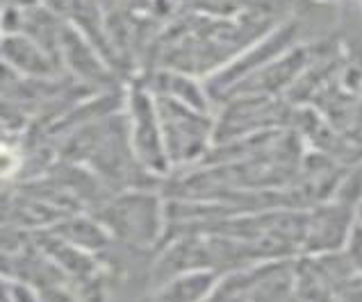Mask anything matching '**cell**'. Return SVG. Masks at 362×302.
I'll return each instance as SVG.
<instances>
[{"label":"cell","instance_id":"obj_3","mask_svg":"<svg viewBox=\"0 0 362 302\" xmlns=\"http://www.w3.org/2000/svg\"><path fill=\"white\" fill-rule=\"evenodd\" d=\"M39 298L41 302H82L78 296L69 294V291L55 286H46V289H39Z\"/></svg>","mask_w":362,"mask_h":302},{"label":"cell","instance_id":"obj_5","mask_svg":"<svg viewBox=\"0 0 362 302\" xmlns=\"http://www.w3.org/2000/svg\"><path fill=\"white\" fill-rule=\"evenodd\" d=\"M12 289H14V284L9 282L3 273H0V302H14L12 300Z\"/></svg>","mask_w":362,"mask_h":302},{"label":"cell","instance_id":"obj_1","mask_svg":"<svg viewBox=\"0 0 362 302\" xmlns=\"http://www.w3.org/2000/svg\"><path fill=\"white\" fill-rule=\"evenodd\" d=\"M356 223V207L337 200L333 205L317 207L313 214H308L305 221V236L301 246L303 253L313 257L342 253Z\"/></svg>","mask_w":362,"mask_h":302},{"label":"cell","instance_id":"obj_6","mask_svg":"<svg viewBox=\"0 0 362 302\" xmlns=\"http://www.w3.org/2000/svg\"><path fill=\"white\" fill-rule=\"evenodd\" d=\"M356 221H358V223L362 225V203H360V205L356 207Z\"/></svg>","mask_w":362,"mask_h":302},{"label":"cell","instance_id":"obj_4","mask_svg":"<svg viewBox=\"0 0 362 302\" xmlns=\"http://www.w3.org/2000/svg\"><path fill=\"white\" fill-rule=\"evenodd\" d=\"M12 300L14 302H41L39 294H35V291L30 289V286H25V284H14Z\"/></svg>","mask_w":362,"mask_h":302},{"label":"cell","instance_id":"obj_2","mask_svg":"<svg viewBox=\"0 0 362 302\" xmlns=\"http://www.w3.org/2000/svg\"><path fill=\"white\" fill-rule=\"evenodd\" d=\"M219 284V273L212 268H194L160 284L158 302H208Z\"/></svg>","mask_w":362,"mask_h":302}]
</instances>
